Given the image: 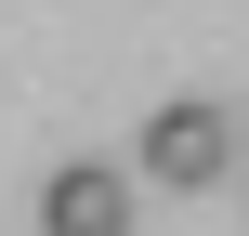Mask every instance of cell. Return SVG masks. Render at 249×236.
I'll use <instances>...</instances> for the list:
<instances>
[{
    "label": "cell",
    "mask_w": 249,
    "mask_h": 236,
    "mask_svg": "<svg viewBox=\"0 0 249 236\" xmlns=\"http://www.w3.org/2000/svg\"><path fill=\"white\" fill-rule=\"evenodd\" d=\"M223 158H236V131H223L210 105H158V118H144V184L197 197V184H223Z\"/></svg>",
    "instance_id": "6da1fadb"
},
{
    "label": "cell",
    "mask_w": 249,
    "mask_h": 236,
    "mask_svg": "<svg viewBox=\"0 0 249 236\" xmlns=\"http://www.w3.org/2000/svg\"><path fill=\"white\" fill-rule=\"evenodd\" d=\"M39 236H131V171L66 158V171L39 184Z\"/></svg>",
    "instance_id": "7a4b0ae2"
}]
</instances>
